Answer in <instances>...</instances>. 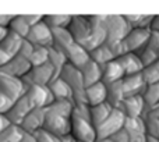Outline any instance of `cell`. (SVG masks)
<instances>
[{
  "mask_svg": "<svg viewBox=\"0 0 159 142\" xmlns=\"http://www.w3.org/2000/svg\"><path fill=\"white\" fill-rule=\"evenodd\" d=\"M115 60L117 61L119 66L121 67V70H123V73H124V77L143 73V70H144V66L141 64L140 59H138L134 53H126V55L120 56V57L115 59Z\"/></svg>",
  "mask_w": 159,
  "mask_h": 142,
  "instance_id": "cell-19",
  "label": "cell"
},
{
  "mask_svg": "<svg viewBox=\"0 0 159 142\" xmlns=\"http://www.w3.org/2000/svg\"><path fill=\"white\" fill-rule=\"evenodd\" d=\"M24 95L30 99V102L32 103L34 107H39V109H45L50 103L55 102L49 88L41 87V85H30V87H27V91H25Z\"/></svg>",
  "mask_w": 159,
  "mask_h": 142,
  "instance_id": "cell-9",
  "label": "cell"
},
{
  "mask_svg": "<svg viewBox=\"0 0 159 142\" xmlns=\"http://www.w3.org/2000/svg\"><path fill=\"white\" fill-rule=\"evenodd\" d=\"M143 100L145 103V107H152L159 103V82L147 85L145 91L143 92Z\"/></svg>",
  "mask_w": 159,
  "mask_h": 142,
  "instance_id": "cell-31",
  "label": "cell"
},
{
  "mask_svg": "<svg viewBox=\"0 0 159 142\" xmlns=\"http://www.w3.org/2000/svg\"><path fill=\"white\" fill-rule=\"evenodd\" d=\"M63 55L66 56L67 63H70L71 66H74L75 69H78V70L81 69L88 60H89V55H88V52L81 46V45H78L77 42H74V43H73L71 46L63 53Z\"/></svg>",
  "mask_w": 159,
  "mask_h": 142,
  "instance_id": "cell-18",
  "label": "cell"
},
{
  "mask_svg": "<svg viewBox=\"0 0 159 142\" xmlns=\"http://www.w3.org/2000/svg\"><path fill=\"white\" fill-rule=\"evenodd\" d=\"M121 88H123L124 98L135 95H143V92L147 88V82L143 77V73L127 75L121 79Z\"/></svg>",
  "mask_w": 159,
  "mask_h": 142,
  "instance_id": "cell-13",
  "label": "cell"
},
{
  "mask_svg": "<svg viewBox=\"0 0 159 142\" xmlns=\"http://www.w3.org/2000/svg\"><path fill=\"white\" fill-rule=\"evenodd\" d=\"M48 50L46 47H39V46H34V50L31 53V56L28 57V61L31 63L32 67L41 66V64L46 63L48 61Z\"/></svg>",
  "mask_w": 159,
  "mask_h": 142,
  "instance_id": "cell-34",
  "label": "cell"
},
{
  "mask_svg": "<svg viewBox=\"0 0 159 142\" xmlns=\"http://www.w3.org/2000/svg\"><path fill=\"white\" fill-rule=\"evenodd\" d=\"M103 27L106 32V41H105L106 45L123 41L127 33L131 31L123 16H103Z\"/></svg>",
  "mask_w": 159,
  "mask_h": 142,
  "instance_id": "cell-2",
  "label": "cell"
},
{
  "mask_svg": "<svg viewBox=\"0 0 159 142\" xmlns=\"http://www.w3.org/2000/svg\"><path fill=\"white\" fill-rule=\"evenodd\" d=\"M25 91H27V87L20 78L0 73V93L2 95L8 98L11 102H16L24 95Z\"/></svg>",
  "mask_w": 159,
  "mask_h": 142,
  "instance_id": "cell-7",
  "label": "cell"
},
{
  "mask_svg": "<svg viewBox=\"0 0 159 142\" xmlns=\"http://www.w3.org/2000/svg\"><path fill=\"white\" fill-rule=\"evenodd\" d=\"M32 109H35V107L32 106L30 99H28L25 95H22L21 98L17 99V100L14 102L13 106L10 107V110H8L4 116H6V118L10 121V124L20 127V124L22 123V120L27 117V114Z\"/></svg>",
  "mask_w": 159,
  "mask_h": 142,
  "instance_id": "cell-8",
  "label": "cell"
},
{
  "mask_svg": "<svg viewBox=\"0 0 159 142\" xmlns=\"http://www.w3.org/2000/svg\"><path fill=\"white\" fill-rule=\"evenodd\" d=\"M119 109L124 113L126 117H141L145 110V103H144L141 95L129 96V98L123 99Z\"/></svg>",
  "mask_w": 159,
  "mask_h": 142,
  "instance_id": "cell-15",
  "label": "cell"
},
{
  "mask_svg": "<svg viewBox=\"0 0 159 142\" xmlns=\"http://www.w3.org/2000/svg\"><path fill=\"white\" fill-rule=\"evenodd\" d=\"M89 59L92 61H95L98 66H105L106 63H109V61H112V60H115V57H113V55H112V52H110V49H109V46H107L106 43H103V45H101V46H98V47H95L93 50H91L89 53Z\"/></svg>",
  "mask_w": 159,
  "mask_h": 142,
  "instance_id": "cell-26",
  "label": "cell"
},
{
  "mask_svg": "<svg viewBox=\"0 0 159 142\" xmlns=\"http://www.w3.org/2000/svg\"><path fill=\"white\" fill-rule=\"evenodd\" d=\"M59 78L63 79L73 91V95L84 92V82H82V77L78 69H75L74 66H71L70 63H66L63 66V69L60 70Z\"/></svg>",
  "mask_w": 159,
  "mask_h": 142,
  "instance_id": "cell-11",
  "label": "cell"
},
{
  "mask_svg": "<svg viewBox=\"0 0 159 142\" xmlns=\"http://www.w3.org/2000/svg\"><path fill=\"white\" fill-rule=\"evenodd\" d=\"M149 32L151 31L148 28L145 29H131L126 35V38L121 41L124 49L127 53H135L137 50H140L141 47H144L148 42Z\"/></svg>",
  "mask_w": 159,
  "mask_h": 142,
  "instance_id": "cell-12",
  "label": "cell"
},
{
  "mask_svg": "<svg viewBox=\"0 0 159 142\" xmlns=\"http://www.w3.org/2000/svg\"><path fill=\"white\" fill-rule=\"evenodd\" d=\"M25 41H28L34 46L39 47H49L53 46V33L52 29L45 24L43 21H39L34 27L30 28V32L25 36Z\"/></svg>",
  "mask_w": 159,
  "mask_h": 142,
  "instance_id": "cell-6",
  "label": "cell"
},
{
  "mask_svg": "<svg viewBox=\"0 0 159 142\" xmlns=\"http://www.w3.org/2000/svg\"><path fill=\"white\" fill-rule=\"evenodd\" d=\"M126 116L120 109H113L112 113L109 114V117L103 121L102 124H99L95 128L96 132V140H105V138H110L113 134L123 128Z\"/></svg>",
  "mask_w": 159,
  "mask_h": 142,
  "instance_id": "cell-5",
  "label": "cell"
},
{
  "mask_svg": "<svg viewBox=\"0 0 159 142\" xmlns=\"http://www.w3.org/2000/svg\"><path fill=\"white\" fill-rule=\"evenodd\" d=\"M123 17L131 29H145V28L149 29V25L154 18V16H148V14H127Z\"/></svg>",
  "mask_w": 159,
  "mask_h": 142,
  "instance_id": "cell-27",
  "label": "cell"
},
{
  "mask_svg": "<svg viewBox=\"0 0 159 142\" xmlns=\"http://www.w3.org/2000/svg\"><path fill=\"white\" fill-rule=\"evenodd\" d=\"M73 16H67V14H53V16H43L42 21L50 28V29H64L70 25Z\"/></svg>",
  "mask_w": 159,
  "mask_h": 142,
  "instance_id": "cell-28",
  "label": "cell"
},
{
  "mask_svg": "<svg viewBox=\"0 0 159 142\" xmlns=\"http://www.w3.org/2000/svg\"><path fill=\"white\" fill-rule=\"evenodd\" d=\"M31 69H32V66L28 61V59L22 57L21 55H16L0 69V73L21 79L22 77H25L30 73Z\"/></svg>",
  "mask_w": 159,
  "mask_h": 142,
  "instance_id": "cell-10",
  "label": "cell"
},
{
  "mask_svg": "<svg viewBox=\"0 0 159 142\" xmlns=\"http://www.w3.org/2000/svg\"><path fill=\"white\" fill-rule=\"evenodd\" d=\"M106 102L113 107V109H119L124 99L123 88H121V81L113 82V84L106 87Z\"/></svg>",
  "mask_w": 159,
  "mask_h": 142,
  "instance_id": "cell-25",
  "label": "cell"
},
{
  "mask_svg": "<svg viewBox=\"0 0 159 142\" xmlns=\"http://www.w3.org/2000/svg\"><path fill=\"white\" fill-rule=\"evenodd\" d=\"M145 142H159V138H154V137H148V135H147V138H145Z\"/></svg>",
  "mask_w": 159,
  "mask_h": 142,
  "instance_id": "cell-45",
  "label": "cell"
},
{
  "mask_svg": "<svg viewBox=\"0 0 159 142\" xmlns=\"http://www.w3.org/2000/svg\"><path fill=\"white\" fill-rule=\"evenodd\" d=\"M144 121V127H145V134L148 137L159 138V116H152L144 113L141 116Z\"/></svg>",
  "mask_w": 159,
  "mask_h": 142,
  "instance_id": "cell-33",
  "label": "cell"
},
{
  "mask_svg": "<svg viewBox=\"0 0 159 142\" xmlns=\"http://www.w3.org/2000/svg\"><path fill=\"white\" fill-rule=\"evenodd\" d=\"M95 142H113L110 138H105V140H96Z\"/></svg>",
  "mask_w": 159,
  "mask_h": 142,
  "instance_id": "cell-46",
  "label": "cell"
},
{
  "mask_svg": "<svg viewBox=\"0 0 159 142\" xmlns=\"http://www.w3.org/2000/svg\"><path fill=\"white\" fill-rule=\"evenodd\" d=\"M10 59H11L10 56H8V55H6V53L3 52L2 49H0V69H2V67L4 66V64L7 63L8 60H10Z\"/></svg>",
  "mask_w": 159,
  "mask_h": 142,
  "instance_id": "cell-42",
  "label": "cell"
},
{
  "mask_svg": "<svg viewBox=\"0 0 159 142\" xmlns=\"http://www.w3.org/2000/svg\"><path fill=\"white\" fill-rule=\"evenodd\" d=\"M110 140H112L113 142H129L130 141V135L129 132L126 131L124 128L119 130L116 134H113L112 137H110Z\"/></svg>",
  "mask_w": 159,
  "mask_h": 142,
  "instance_id": "cell-38",
  "label": "cell"
},
{
  "mask_svg": "<svg viewBox=\"0 0 159 142\" xmlns=\"http://www.w3.org/2000/svg\"><path fill=\"white\" fill-rule=\"evenodd\" d=\"M30 25L25 22L24 17L22 16H17V17H13V20H11V22L8 24V31H11V32H14L16 35H18L20 38L25 39V36L28 35V32H30Z\"/></svg>",
  "mask_w": 159,
  "mask_h": 142,
  "instance_id": "cell-30",
  "label": "cell"
},
{
  "mask_svg": "<svg viewBox=\"0 0 159 142\" xmlns=\"http://www.w3.org/2000/svg\"><path fill=\"white\" fill-rule=\"evenodd\" d=\"M147 46L159 56V32H155V31L149 32V38H148V42H147Z\"/></svg>",
  "mask_w": 159,
  "mask_h": 142,
  "instance_id": "cell-37",
  "label": "cell"
},
{
  "mask_svg": "<svg viewBox=\"0 0 159 142\" xmlns=\"http://www.w3.org/2000/svg\"><path fill=\"white\" fill-rule=\"evenodd\" d=\"M21 42H22V38H20L18 35H16V33L11 32V31H7L6 36L3 38V41L0 42V49H2L6 55L13 57V56H16L17 53H18Z\"/></svg>",
  "mask_w": 159,
  "mask_h": 142,
  "instance_id": "cell-23",
  "label": "cell"
},
{
  "mask_svg": "<svg viewBox=\"0 0 159 142\" xmlns=\"http://www.w3.org/2000/svg\"><path fill=\"white\" fill-rule=\"evenodd\" d=\"M71 102H53L45 107V121L42 128L61 138L71 131Z\"/></svg>",
  "mask_w": 159,
  "mask_h": 142,
  "instance_id": "cell-1",
  "label": "cell"
},
{
  "mask_svg": "<svg viewBox=\"0 0 159 142\" xmlns=\"http://www.w3.org/2000/svg\"><path fill=\"white\" fill-rule=\"evenodd\" d=\"M56 102H71L73 103V91L63 79L55 78L46 85Z\"/></svg>",
  "mask_w": 159,
  "mask_h": 142,
  "instance_id": "cell-16",
  "label": "cell"
},
{
  "mask_svg": "<svg viewBox=\"0 0 159 142\" xmlns=\"http://www.w3.org/2000/svg\"><path fill=\"white\" fill-rule=\"evenodd\" d=\"M70 134L77 140V142H95L96 132L95 127L92 126L91 120L80 116L73 110L71 113V131Z\"/></svg>",
  "mask_w": 159,
  "mask_h": 142,
  "instance_id": "cell-3",
  "label": "cell"
},
{
  "mask_svg": "<svg viewBox=\"0 0 159 142\" xmlns=\"http://www.w3.org/2000/svg\"><path fill=\"white\" fill-rule=\"evenodd\" d=\"M34 137H35V142H61L59 137L50 134L49 131H46L43 128L34 132Z\"/></svg>",
  "mask_w": 159,
  "mask_h": 142,
  "instance_id": "cell-36",
  "label": "cell"
},
{
  "mask_svg": "<svg viewBox=\"0 0 159 142\" xmlns=\"http://www.w3.org/2000/svg\"><path fill=\"white\" fill-rule=\"evenodd\" d=\"M106 85L103 82H96V84L87 87L84 89V95H85V100L87 104L89 107L101 104L103 102H106Z\"/></svg>",
  "mask_w": 159,
  "mask_h": 142,
  "instance_id": "cell-17",
  "label": "cell"
},
{
  "mask_svg": "<svg viewBox=\"0 0 159 142\" xmlns=\"http://www.w3.org/2000/svg\"><path fill=\"white\" fill-rule=\"evenodd\" d=\"M20 142H35V137H34V134H30V132L22 131V135H21Z\"/></svg>",
  "mask_w": 159,
  "mask_h": 142,
  "instance_id": "cell-40",
  "label": "cell"
},
{
  "mask_svg": "<svg viewBox=\"0 0 159 142\" xmlns=\"http://www.w3.org/2000/svg\"><path fill=\"white\" fill-rule=\"evenodd\" d=\"M52 33H53V46L52 47L60 50L61 53H64L74 43V39L70 35L67 28H64V29H53Z\"/></svg>",
  "mask_w": 159,
  "mask_h": 142,
  "instance_id": "cell-24",
  "label": "cell"
},
{
  "mask_svg": "<svg viewBox=\"0 0 159 142\" xmlns=\"http://www.w3.org/2000/svg\"><path fill=\"white\" fill-rule=\"evenodd\" d=\"M123 128L129 132V135H147L144 121L141 117H126Z\"/></svg>",
  "mask_w": 159,
  "mask_h": 142,
  "instance_id": "cell-29",
  "label": "cell"
},
{
  "mask_svg": "<svg viewBox=\"0 0 159 142\" xmlns=\"http://www.w3.org/2000/svg\"><path fill=\"white\" fill-rule=\"evenodd\" d=\"M10 126H11V124H10V121L6 118V116L4 114H0V134H2L4 130H7Z\"/></svg>",
  "mask_w": 159,
  "mask_h": 142,
  "instance_id": "cell-39",
  "label": "cell"
},
{
  "mask_svg": "<svg viewBox=\"0 0 159 142\" xmlns=\"http://www.w3.org/2000/svg\"><path fill=\"white\" fill-rule=\"evenodd\" d=\"M143 77H144V79H145L147 85L159 82V59L155 63H152L151 66L145 67V69L143 70Z\"/></svg>",
  "mask_w": 159,
  "mask_h": 142,
  "instance_id": "cell-35",
  "label": "cell"
},
{
  "mask_svg": "<svg viewBox=\"0 0 159 142\" xmlns=\"http://www.w3.org/2000/svg\"><path fill=\"white\" fill-rule=\"evenodd\" d=\"M60 141L61 142H77V140H75L71 134H67V135H64V137H61Z\"/></svg>",
  "mask_w": 159,
  "mask_h": 142,
  "instance_id": "cell-44",
  "label": "cell"
},
{
  "mask_svg": "<svg viewBox=\"0 0 159 142\" xmlns=\"http://www.w3.org/2000/svg\"><path fill=\"white\" fill-rule=\"evenodd\" d=\"M102 75H101V82H103L105 85H110L113 82L121 81L124 78V73L121 70V67L119 66V63L116 60H112L109 63H106L105 66L101 67Z\"/></svg>",
  "mask_w": 159,
  "mask_h": 142,
  "instance_id": "cell-20",
  "label": "cell"
},
{
  "mask_svg": "<svg viewBox=\"0 0 159 142\" xmlns=\"http://www.w3.org/2000/svg\"><path fill=\"white\" fill-rule=\"evenodd\" d=\"M147 135H131L129 142H145Z\"/></svg>",
  "mask_w": 159,
  "mask_h": 142,
  "instance_id": "cell-43",
  "label": "cell"
},
{
  "mask_svg": "<svg viewBox=\"0 0 159 142\" xmlns=\"http://www.w3.org/2000/svg\"><path fill=\"white\" fill-rule=\"evenodd\" d=\"M55 78H57L55 69L52 67V64L49 61L41 64V66L32 67L31 71L25 77H22L21 81L25 84V87L30 85H41V87H46L50 81H53Z\"/></svg>",
  "mask_w": 159,
  "mask_h": 142,
  "instance_id": "cell-4",
  "label": "cell"
},
{
  "mask_svg": "<svg viewBox=\"0 0 159 142\" xmlns=\"http://www.w3.org/2000/svg\"><path fill=\"white\" fill-rule=\"evenodd\" d=\"M43 121H45V109L35 107L22 120V123L20 124V128L25 132L34 134L35 131H38V130H41L43 127Z\"/></svg>",
  "mask_w": 159,
  "mask_h": 142,
  "instance_id": "cell-14",
  "label": "cell"
},
{
  "mask_svg": "<svg viewBox=\"0 0 159 142\" xmlns=\"http://www.w3.org/2000/svg\"><path fill=\"white\" fill-rule=\"evenodd\" d=\"M149 29L155 31V32H159V14H158V16H154L151 25H149Z\"/></svg>",
  "mask_w": 159,
  "mask_h": 142,
  "instance_id": "cell-41",
  "label": "cell"
},
{
  "mask_svg": "<svg viewBox=\"0 0 159 142\" xmlns=\"http://www.w3.org/2000/svg\"><path fill=\"white\" fill-rule=\"evenodd\" d=\"M112 110H113V107L110 106L107 102H103V103H101V104L89 107V120H91V123H92V126L96 128L99 124H102L109 117Z\"/></svg>",
  "mask_w": 159,
  "mask_h": 142,
  "instance_id": "cell-22",
  "label": "cell"
},
{
  "mask_svg": "<svg viewBox=\"0 0 159 142\" xmlns=\"http://www.w3.org/2000/svg\"><path fill=\"white\" fill-rule=\"evenodd\" d=\"M80 73H81V77H82L84 88L91 87V85L101 81V75H102L101 66H98V64H96L95 61H92L91 59L80 69Z\"/></svg>",
  "mask_w": 159,
  "mask_h": 142,
  "instance_id": "cell-21",
  "label": "cell"
},
{
  "mask_svg": "<svg viewBox=\"0 0 159 142\" xmlns=\"http://www.w3.org/2000/svg\"><path fill=\"white\" fill-rule=\"evenodd\" d=\"M48 61L52 64V67L55 69L56 74H57V78H59V74H60V70L63 69V66L67 63V59L60 50L55 49V47H49L48 50Z\"/></svg>",
  "mask_w": 159,
  "mask_h": 142,
  "instance_id": "cell-32",
  "label": "cell"
}]
</instances>
